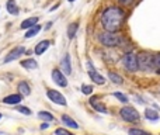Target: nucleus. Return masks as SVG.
<instances>
[{
    "mask_svg": "<svg viewBox=\"0 0 160 135\" xmlns=\"http://www.w3.org/2000/svg\"><path fill=\"white\" fill-rule=\"evenodd\" d=\"M124 10L118 7H110L102 13L101 17V23H102V27L105 28L107 31L110 33H115L121 28L122 21H124Z\"/></svg>",
    "mask_w": 160,
    "mask_h": 135,
    "instance_id": "f257e3e1",
    "label": "nucleus"
},
{
    "mask_svg": "<svg viewBox=\"0 0 160 135\" xmlns=\"http://www.w3.org/2000/svg\"><path fill=\"white\" fill-rule=\"evenodd\" d=\"M98 39L101 41L102 45H105V47H117V45L122 44V41H124V38H122L121 35L114 34V33H110V31L100 34Z\"/></svg>",
    "mask_w": 160,
    "mask_h": 135,
    "instance_id": "f03ea898",
    "label": "nucleus"
},
{
    "mask_svg": "<svg viewBox=\"0 0 160 135\" xmlns=\"http://www.w3.org/2000/svg\"><path fill=\"white\" fill-rule=\"evenodd\" d=\"M122 64H124V66L127 68L128 70H131V72L138 70V68H139L138 56H136L135 54H132V52L125 54L124 58H122Z\"/></svg>",
    "mask_w": 160,
    "mask_h": 135,
    "instance_id": "7ed1b4c3",
    "label": "nucleus"
},
{
    "mask_svg": "<svg viewBox=\"0 0 160 135\" xmlns=\"http://www.w3.org/2000/svg\"><path fill=\"white\" fill-rule=\"evenodd\" d=\"M121 117L125 121L135 122L139 120V113L133 107H124V108H121Z\"/></svg>",
    "mask_w": 160,
    "mask_h": 135,
    "instance_id": "20e7f679",
    "label": "nucleus"
},
{
    "mask_svg": "<svg viewBox=\"0 0 160 135\" xmlns=\"http://www.w3.org/2000/svg\"><path fill=\"white\" fill-rule=\"evenodd\" d=\"M153 58H155V56H150L149 54H146V52L139 54V55H138L139 68H141V69H148L150 65H155V64H153Z\"/></svg>",
    "mask_w": 160,
    "mask_h": 135,
    "instance_id": "39448f33",
    "label": "nucleus"
},
{
    "mask_svg": "<svg viewBox=\"0 0 160 135\" xmlns=\"http://www.w3.org/2000/svg\"><path fill=\"white\" fill-rule=\"evenodd\" d=\"M47 96L49 97V99L52 100L55 104L66 106V99H65V97L62 96L59 91H56V90H48V91H47Z\"/></svg>",
    "mask_w": 160,
    "mask_h": 135,
    "instance_id": "423d86ee",
    "label": "nucleus"
},
{
    "mask_svg": "<svg viewBox=\"0 0 160 135\" xmlns=\"http://www.w3.org/2000/svg\"><path fill=\"white\" fill-rule=\"evenodd\" d=\"M52 79H53V82L58 86H61V87H66L68 86V80L65 79V75L62 73L59 69H53L52 70Z\"/></svg>",
    "mask_w": 160,
    "mask_h": 135,
    "instance_id": "0eeeda50",
    "label": "nucleus"
},
{
    "mask_svg": "<svg viewBox=\"0 0 160 135\" xmlns=\"http://www.w3.org/2000/svg\"><path fill=\"white\" fill-rule=\"evenodd\" d=\"M24 52H25V48H24V47H16L14 49H11L10 52L7 54V56H6L4 62H11V61H14V59H17L18 56H21Z\"/></svg>",
    "mask_w": 160,
    "mask_h": 135,
    "instance_id": "6e6552de",
    "label": "nucleus"
},
{
    "mask_svg": "<svg viewBox=\"0 0 160 135\" xmlns=\"http://www.w3.org/2000/svg\"><path fill=\"white\" fill-rule=\"evenodd\" d=\"M88 75H90V79L93 80L94 83H97V85H104L105 79L101 76V75H98L96 70H94V68L91 64H88Z\"/></svg>",
    "mask_w": 160,
    "mask_h": 135,
    "instance_id": "1a4fd4ad",
    "label": "nucleus"
},
{
    "mask_svg": "<svg viewBox=\"0 0 160 135\" xmlns=\"http://www.w3.org/2000/svg\"><path fill=\"white\" fill-rule=\"evenodd\" d=\"M49 45H51V42L48 41V39H44V41L38 42V44H37V47H35V54H37V55H42V54H44L45 51L49 48Z\"/></svg>",
    "mask_w": 160,
    "mask_h": 135,
    "instance_id": "9d476101",
    "label": "nucleus"
},
{
    "mask_svg": "<svg viewBox=\"0 0 160 135\" xmlns=\"http://www.w3.org/2000/svg\"><path fill=\"white\" fill-rule=\"evenodd\" d=\"M90 104L94 107V110L100 111V113H107V107H105L101 101H98V100H97V97H91V99H90Z\"/></svg>",
    "mask_w": 160,
    "mask_h": 135,
    "instance_id": "9b49d317",
    "label": "nucleus"
},
{
    "mask_svg": "<svg viewBox=\"0 0 160 135\" xmlns=\"http://www.w3.org/2000/svg\"><path fill=\"white\" fill-rule=\"evenodd\" d=\"M21 96L22 94H10V96L4 97L3 101H4L6 104H18V103L21 101V99H22Z\"/></svg>",
    "mask_w": 160,
    "mask_h": 135,
    "instance_id": "f8f14e48",
    "label": "nucleus"
},
{
    "mask_svg": "<svg viewBox=\"0 0 160 135\" xmlns=\"http://www.w3.org/2000/svg\"><path fill=\"white\" fill-rule=\"evenodd\" d=\"M6 8H7V11L10 14H13V16L18 14V6H17L16 0H8V2L6 3Z\"/></svg>",
    "mask_w": 160,
    "mask_h": 135,
    "instance_id": "ddd939ff",
    "label": "nucleus"
},
{
    "mask_svg": "<svg viewBox=\"0 0 160 135\" xmlns=\"http://www.w3.org/2000/svg\"><path fill=\"white\" fill-rule=\"evenodd\" d=\"M62 70L65 72V75H70V72H72V68H70V58L69 55H65V58L62 59Z\"/></svg>",
    "mask_w": 160,
    "mask_h": 135,
    "instance_id": "4468645a",
    "label": "nucleus"
},
{
    "mask_svg": "<svg viewBox=\"0 0 160 135\" xmlns=\"http://www.w3.org/2000/svg\"><path fill=\"white\" fill-rule=\"evenodd\" d=\"M62 121H63V124L66 125V127L69 128H79V124L75 121V120H72L69 116H66V114H63L62 116Z\"/></svg>",
    "mask_w": 160,
    "mask_h": 135,
    "instance_id": "2eb2a0df",
    "label": "nucleus"
},
{
    "mask_svg": "<svg viewBox=\"0 0 160 135\" xmlns=\"http://www.w3.org/2000/svg\"><path fill=\"white\" fill-rule=\"evenodd\" d=\"M21 66L25 68V69H37L38 68V64H37L35 59H24V61H21Z\"/></svg>",
    "mask_w": 160,
    "mask_h": 135,
    "instance_id": "dca6fc26",
    "label": "nucleus"
},
{
    "mask_svg": "<svg viewBox=\"0 0 160 135\" xmlns=\"http://www.w3.org/2000/svg\"><path fill=\"white\" fill-rule=\"evenodd\" d=\"M37 23H38V17H31V18H27V20L22 21L21 28L22 30H25V28H31V27H34Z\"/></svg>",
    "mask_w": 160,
    "mask_h": 135,
    "instance_id": "f3484780",
    "label": "nucleus"
},
{
    "mask_svg": "<svg viewBox=\"0 0 160 135\" xmlns=\"http://www.w3.org/2000/svg\"><path fill=\"white\" fill-rule=\"evenodd\" d=\"M18 90H20V94H22V96H30V93H31L30 86H28V83H25V82L18 83Z\"/></svg>",
    "mask_w": 160,
    "mask_h": 135,
    "instance_id": "a211bd4d",
    "label": "nucleus"
},
{
    "mask_svg": "<svg viewBox=\"0 0 160 135\" xmlns=\"http://www.w3.org/2000/svg\"><path fill=\"white\" fill-rule=\"evenodd\" d=\"M145 117L148 120H150V121H156V120H159V113L156 110H152V108H146Z\"/></svg>",
    "mask_w": 160,
    "mask_h": 135,
    "instance_id": "6ab92c4d",
    "label": "nucleus"
},
{
    "mask_svg": "<svg viewBox=\"0 0 160 135\" xmlns=\"http://www.w3.org/2000/svg\"><path fill=\"white\" fill-rule=\"evenodd\" d=\"M39 30H41V25H38V24H35L34 27H31L30 30L25 33V38H31V37H35L37 34L39 33Z\"/></svg>",
    "mask_w": 160,
    "mask_h": 135,
    "instance_id": "aec40b11",
    "label": "nucleus"
},
{
    "mask_svg": "<svg viewBox=\"0 0 160 135\" xmlns=\"http://www.w3.org/2000/svg\"><path fill=\"white\" fill-rule=\"evenodd\" d=\"M78 28H79V24H78V23H72V24L68 27V37H69L70 39H72L73 37L76 35V31H78Z\"/></svg>",
    "mask_w": 160,
    "mask_h": 135,
    "instance_id": "412c9836",
    "label": "nucleus"
},
{
    "mask_svg": "<svg viewBox=\"0 0 160 135\" xmlns=\"http://www.w3.org/2000/svg\"><path fill=\"white\" fill-rule=\"evenodd\" d=\"M108 77H110L114 83H117V85H121V83L124 82V80H122V77L119 76V75L114 73V72H108Z\"/></svg>",
    "mask_w": 160,
    "mask_h": 135,
    "instance_id": "4be33fe9",
    "label": "nucleus"
},
{
    "mask_svg": "<svg viewBox=\"0 0 160 135\" xmlns=\"http://www.w3.org/2000/svg\"><path fill=\"white\" fill-rule=\"evenodd\" d=\"M38 117L39 118H42V120H45V121H52V120H55L52 114L48 113V111H41V113L38 114Z\"/></svg>",
    "mask_w": 160,
    "mask_h": 135,
    "instance_id": "5701e85b",
    "label": "nucleus"
},
{
    "mask_svg": "<svg viewBox=\"0 0 160 135\" xmlns=\"http://www.w3.org/2000/svg\"><path fill=\"white\" fill-rule=\"evenodd\" d=\"M114 97L118 99L121 103H128V97L125 96V94H122V93H118V91H117V93H114Z\"/></svg>",
    "mask_w": 160,
    "mask_h": 135,
    "instance_id": "b1692460",
    "label": "nucleus"
},
{
    "mask_svg": "<svg viewBox=\"0 0 160 135\" xmlns=\"http://www.w3.org/2000/svg\"><path fill=\"white\" fill-rule=\"evenodd\" d=\"M82 91L84 94H91V93H93V87H91V86H88V85H83L82 86Z\"/></svg>",
    "mask_w": 160,
    "mask_h": 135,
    "instance_id": "393cba45",
    "label": "nucleus"
},
{
    "mask_svg": "<svg viewBox=\"0 0 160 135\" xmlns=\"http://www.w3.org/2000/svg\"><path fill=\"white\" fill-rule=\"evenodd\" d=\"M128 134H129V135H143L145 131L138 130V128H131V130L128 131Z\"/></svg>",
    "mask_w": 160,
    "mask_h": 135,
    "instance_id": "a878e982",
    "label": "nucleus"
},
{
    "mask_svg": "<svg viewBox=\"0 0 160 135\" xmlns=\"http://www.w3.org/2000/svg\"><path fill=\"white\" fill-rule=\"evenodd\" d=\"M17 110H18V113H22V114H25V116H30V114H31L30 108L22 107V106H18V107H17Z\"/></svg>",
    "mask_w": 160,
    "mask_h": 135,
    "instance_id": "bb28decb",
    "label": "nucleus"
},
{
    "mask_svg": "<svg viewBox=\"0 0 160 135\" xmlns=\"http://www.w3.org/2000/svg\"><path fill=\"white\" fill-rule=\"evenodd\" d=\"M55 135H73V134L69 132V131H66L65 128H58V130L55 131Z\"/></svg>",
    "mask_w": 160,
    "mask_h": 135,
    "instance_id": "cd10ccee",
    "label": "nucleus"
},
{
    "mask_svg": "<svg viewBox=\"0 0 160 135\" xmlns=\"http://www.w3.org/2000/svg\"><path fill=\"white\" fill-rule=\"evenodd\" d=\"M153 64H155L158 68H160V54H159V55H156L155 58H153Z\"/></svg>",
    "mask_w": 160,
    "mask_h": 135,
    "instance_id": "c85d7f7f",
    "label": "nucleus"
},
{
    "mask_svg": "<svg viewBox=\"0 0 160 135\" xmlns=\"http://www.w3.org/2000/svg\"><path fill=\"white\" fill-rule=\"evenodd\" d=\"M118 2H119V4H122V6H129L133 0H118Z\"/></svg>",
    "mask_w": 160,
    "mask_h": 135,
    "instance_id": "c756f323",
    "label": "nucleus"
},
{
    "mask_svg": "<svg viewBox=\"0 0 160 135\" xmlns=\"http://www.w3.org/2000/svg\"><path fill=\"white\" fill-rule=\"evenodd\" d=\"M45 128H48V124H42L41 125V130H45Z\"/></svg>",
    "mask_w": 160,
    "mask_h": 135,
    "instance_id": "7c9ffc66",
    "label": "nucleus"
},
{
    "mask_svg": "<svg viewBox=\"0 0 160 135\" xmlns=\"http://www.w3.org/2000/svg\"><path fill=\"white\" fill-rule=\"evenodd\" d=\"M158 73H159V75H160V69H158Z\"/></svg>",
    "mask_w": 160,
    "mask_h": 135,
    "instance_id": "2f4dec72",
    "label": "nucleus"
},
{
    "mask_svg": "<svg viewBox=\"0 0 160 135\" xmlns=\"http://www.w3.org/2000/svg\"><path fill=\"white\" fill-rule=\"evenodd\" d=\"M68 2H75V0H68Z\"/></svg>",
    "mask_w": 160,
    "mask_h": 135,
    "instance_id": "473e14b6",
    "label": "nucleus"
},
{
    "mask_svg": "<svg viewBox=\"0 0 160 135\" xmlns=\"http://www.w3.org/2000/svg\"><path fill=\"white\" fill-rule=\"evenodd\" d=\"M0 118H2V114H0Z\"/></svg>",
    "mask_w": 160,
    "mask_h": 135,
    "instance_id": "72a5a7b5",
    "label": "nucleus"
}]
</instances>
